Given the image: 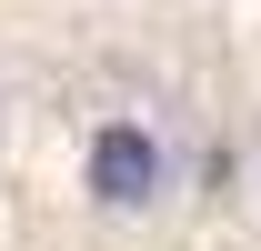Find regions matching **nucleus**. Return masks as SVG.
<instances>
[{
	"label": "nucleus",
	"instance_id": "nucleus-1",
	"mask_svg": "<svg viewBox=\"0 0 261 251\" xmlns=\"http://www.w3.org/2000/svg\"><path fill=\"white\" fill-rule=\"evenodd\" d=\"M201 191V111L161 81L100 91L70 121V201L100 241H151Z\"/></svg>",
	"mask_w": 261,
	"mask_h": 251
},
{
	"label": "nucleus",
	"instance_id": "nucleus-2",
	"mask_svg": "<svg viewBox=\"0 0 261 251\" xmlns=\"http://www.w3.org/2000/svg\"><path fill=\"white\" fill-rule=\"evenodd\" d=\"M251 211H261V161H251Z\"/></svg>",
	"mask_w": 261,
	"mask_h": 251
}]
</instances>
